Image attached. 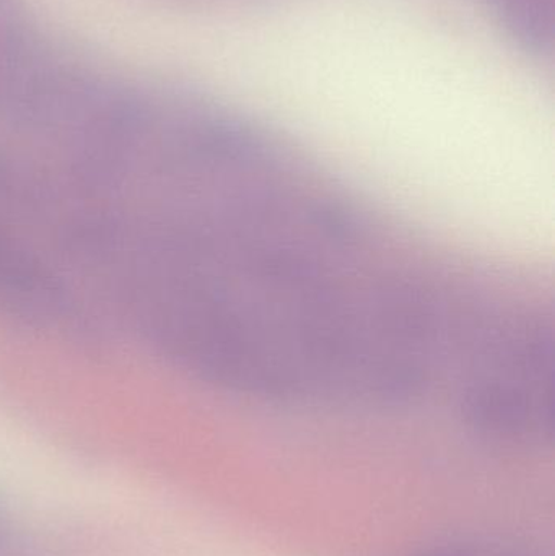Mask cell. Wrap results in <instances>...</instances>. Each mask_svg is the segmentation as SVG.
Instances as JSON below:
<instances>
[{
	"label": "cell",
	"instance_id": "cell-1",
	"mask_svg": "<svg viewBox=\"0 0 555 556\" xmlns=\"http://www.w3.org/2000/svg\"><path fill=\"white\" fill-rule=\"evenodd\" d=\"M414 556H533L515 545L491 539H458L433 545Z\"/></svg>",
	"mask_w": 555,
	"mask_h": 556
}]
</instances>
